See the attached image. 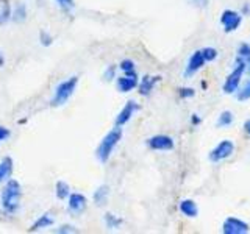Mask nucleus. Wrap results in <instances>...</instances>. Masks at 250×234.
Here are the masks:
<instances>
[{
  "mask_svg": "<svg viewBox=\"0 0 250 234\" xmlns=\"http://www.w3.org/2000/svg\"><path fill=\"white\" fill-rule=\"evenodd\" d=\"M121 137H122V130L121 128H114V130L109 131L104 139H102V142L97 147V152H96L100 162H106L108 161V158L111 156L114 147L121 140Z\"/></svg>",
  "mask_w": 250,
  "mask_h": 234,
  "instance_id": "nucleus-1",
  "label": "nucleus"
},
{
  "mask_svg": "<svg viewBox=\"0 0 250 234\" xmlns=\"http://www.w3.org/2000/svg\"><path fill=\"white\" fill-rule=\"evenodd\" d=\"M19 200H21V184L11 179L8 181L5 191L2 192V206L6 213H14L19 206Z\"/></svg>",
  "mask_w": 250,
  "mask_h": 234,
  "instance_id": "nucleus-2",
  "label": "nucleus"
},
{
  "mask_svg": "<svg viewBox=\"0 0 250 234\" xmlns=\"http://www.w3.org/2000/svg\"><path fill=\"white\" fill-rule=\"evenodd\" d=\"M77 83H78L77 77H72V78H69V80L62 81L57 88V91H55V97L52 98V105L61 106L62 103H66V101L70 98V96L74 94V91L77 88Z\"/></svg>",
  "mask_w": 250,
  "mask_h": 234,
  "instance_id": "nucleus-3",
  "label": "nucleus"
},
{
  "mask_svg": "<svg viewBox=\"0 0 250 234\" xmlns=\"http://www.w3.org/2000/svg\"><path fill=\"white\" fill-rule=\"evenodd\" d=\"M246 61L242 59H238V66L233 69V72L227 77L225 80V84H224V92L225 94H233L238 91V86H239V81L242 78V74L246 72Z\"/></svg>",
  "mask_w": 250,
  "mask_h": 234,
  "instance_id": "nucleus-4",
  "label": "nucleus"
},
{
  "mask_svg": "<svg viewBox=\"0 0 250 234\" xmlns=\"http://www.w3.org/2000/svg\"><path fill=\"white\" fill-rule=\"evenodd\" d=\"M233 152H234L233 142H231V140H229V139H225V140H222L221 144H217L214 150L209 153V159L213 161V162L224 161V159L229 158V156H231Z\"/></svg>",
  "mask_w": 250,
  "mask_h": 234,
  "instance_id": "nucleus-5",
  "label": "nucleus"
},
{
  "mask_svg": "<svg viewBox=\"0 0 250 234\" xmlns=\"http://www.w3.org/2000/svg\"><path fill=\"white\" fill-rule=\"evenodd\" d=\"M241 14L236 11H231V10H225L221 16V23L224 25L225 33H231V31L236 30L241 25Z\"/></svg>",
  "mask_w": 250,
  "mask_h": 234,
  "instance_id": "nucleus-6",
  "label": "nucleus"
},
{
  "mask_svg": "<svg viewBox=\"0 0 250 234\" xmlns=\"http://www.w3.org/2000/svg\"><path fill=\"white\" fill-rule=\"evenodd\" d=\"M222 231H224V234H246V233H249V225L239 220V218L229 217L224 222Z\"/></svg>",
  "mask_w": 250,
  "mask_h": 234,
  "instance_id": "nucleus-7",
  "label": "nucleus"
},
{
  "mask_svg": "<svg viewBox=\"0 0 250 234\" xmlns=\"http://www.w3.org/2000/svg\"><path fill=\"white\" fill-rule=\"evenodd\" d=\"M147 144L152 150H172V148H174V139L169 136L160 135V136L150 137L147 140Z\"/></svg>",
  "mask_w": 250,
  "mask_h": 234,
  "instance_id": "nucleus-8",
  "label": "nucleus"
},
{
  "mask_svg": "<svg viewBox=\"0 0 250 234\" xmlns=\"http://www.w3.org/2000/svg\"><path fill=\"white\" fill-rule=\"evenodd\" d=\"M138 108L139 106L136 105V101L130 100L128 103L122 108V111L119 113V116L116 117V125H117V127H122V125L127 123L131 119V116L135 114V111H138Z\"/></svg>",
  "mask_w": 250,
  "mask_h": 234,
  "instance_id": "nucleus-9",
  "label": "nucleus"
},
{
  "mask_svg": "<svg viewBox=\"0 0 250 234\" xmlns=\"http://www.w3.org/2000/svg\"><path fill=\"white\" fill-rule=\"evenodd\" d=\"M203 64H205V58H203L202 50L194 52V53H192V57L189 58V61H188V66H186V72H185V75H186V77L194 75L195 72H197V70L202 69Z\"/></svg>",
  "mask_w": 250,
  "mask_h": 234,
  "instance_id": "nucleus-10",
  "label": "nucleus"
},
{
  "mask_svg": "<svg viewBox=\"0 0 250 234\" xmlns=\"http://www.w3.org/2000/svg\"><path fill=\"white\" fill-rule=\"evenodd\" d=\"M138 84V77L135 72H125V77L117 78V89L121 92H128Z\"/></svg>",
  "mask_w": 250,
  "mask_h": 234,
  "instance_id": "nucleus-11",
  "label": "nucleus"
},
{
  "mask_svg": "<svg viewBox=\"0 0 250 234\" xmlns=\"http://www.w3.org/2000/svg\"><path fill=\"white\" fill-rule=\"evenodd\" d=\"M86 209V198L82 194H72L69 197V211L74 214H80Z\"/></svg>",
  "mask_w": 250,
  "mask_h": 234,
  "instance_id": "nucleus-12",
  "label": "nucleus"
},
{
  "mask_svg": "<svg viewBox=\"0 0 250 234\" xmlns=\"http://www.w3.org/2000/svg\"><path fill=\"white\" fill-rule=\"evenodd\" d=\"M160 81V77H144L139 83V94L141 96H148L152 92L153 86Z\"/></svg>",
  "mask_w": 250,
  "mask_h": 234,
  "instance_id": "nucleus-13",
  "label": "nucleus"
},
{
  "mask_svg": "<svg viewBox=\"0 0 250 234\" xmlns=\"http://www.w3.org/2000/svg\"><path fill=\"white\" fill-rule=\"evenodd\" d=\"M180 211H182V213L188 217H195L199 213L197 205H195L192 200H182L180 201Z\"/></svg>",
  "mask_w": 250,
  "mask_h": 234,
  "instance_id": "nucleus-14",
  "label": "nucleus"
},
{
  "mask_svg": "<svg viewBox=\"0 0 250 234\" xmlns=\"http://www.w3.org/2000/svg\"><path fill=\"white\" fill-rule=\"evenodd\" d=\"M11 172H13V159L5 158L2 162H0V183L10 178Z\"/></svg>",
  "mask_w": 250,
  "mask_h": 234,
  "instance_id": "nucleus-15",
  "label": "nucleus"
},
{
  "mask_svg": "<svg viewBox=\"0 0 250 234\" xmlns=\"http://www.w3.org/2000/svg\"><path fill=\"white\" fill-rule=\"evenodd\" d=\"M53 225V218L50 217V214H44L38 218V220L31 225L30 231H38V230H42V228H47V226H52Z\"/></svg>",
  "mask_w": 250,
  "mask_h": 234,
  "instance_id": "nucleus-16",
  "label": "nucleus"
},
{
  "mask_svg": "<svg viewBox=\"0 0 250 234\" xmlns=\"http://www.w3.org/2000/svg\"><path fill=\"white\" fill-rule=\"evenodd\" d=\"M108 194H109V187L108 186H100L99 189L94 194V201L97 203L99 206L105 205L106 200H108Z\"/></svg>",
  "mask_w": 250,
  "mask_h": 234,
  "instance_id": "nucleus-17",
  "label": "nucleus"
},
{
  "mask_svg": "<svg viewBox=\"0 0 250 234\" xmlns=\"http://www.w3.org/2000/svg\"><path fill=\"white\" fill-rule=\"evenodd\" d=\"M10 14H11V8L8 0H0V25L10 19Z\"/></svg>",
  "mask_w": 250,
  "mask_h": 234,
  "instance_id": "nucleus-18",
  "label": "nucleus"
},
{
  "mask_svg": "<svg viewBox=\"0 0 250 234\" xmlns=\"http://www.w3.org/2000/svg\"><path fill=\"white\" fill-rule=\"evenodd\" d=\"M233 122V114L230 111H224L217 119V127H229Z\"/></svg>",
  "mask_w": 250,
  "mask_h": 234,
  "instance_id": "nucleus-19",
  "label": "nucleus"
},
{
  "mask_svg": "<svg viewBox=\"0 0 250 234\" xmlns=\"http://www.w3.org/2000/svg\"><path fill=\"white\" fill-rule=\"evenodd\" d=\"M27 18V10H25V5H18L16 6V10H14V16H13V19L16 22H22V20H25Z\"/></svg>",
  "mask_w": 250,
  "mask_h": 234,
  "instance_id": "nucleus-20",
  "label": "nucleus"
},
{
  "mask_svg": "<svg viewBox=\"0 0 250 234\" xmlns=\"http://www.w3.org/2000/svg\"><path fill=\"white\" fill-rule=\"evenodd\" d=\"M69 195V186L64 181H58L57 183V197L60 200H64Z\"/></svg>",
  "mask_w": 250,
  "mask_h": 234,
  "instance_id": "nucleus-21",
  "label": "nucleus"
},
{
  "mask_svg": "<svg viewBox=\"0 0 250 234\" xmlns=\"http://www.w3.org/2000/svg\"><path fill=\"white\" fill-rule=\"evenodd\" d=\"M105 223H106V226L108 228H117V226H121L122 225V220L119 217H116V215H113V214H106L105 215Z\"/></svg>",
  "mask_w": 250,
  "mask_h": 234,
  "instance_id": "nucleus-22",
  "label": "nucleus"
},
{
  "mask_svg": "<svg viewBox=\"0 0 250 234\" xmlns=\"http://www.w3.org/2000/svg\"><path fill=\"white\" fill-rule=\"evenodd\" d=\"M238 57L242 61H250V45L249 44H241L238 49Z\"/></svg>",
  "mask_w": 250,
  "mask_h": 234,
  "instance_id": "nucleus-23",
  "label": "nucleus"
},
{
  "mask_svg": "<svg viewBox=\"0 0 250 234\" xmlns=\"http://www.w3.org/2000/svg\"><path fill=\"white\" fill-rule=\"evenodd\" d=\"M202 55H203V58H205V61H214L217 58V50L213 49V47H207V49L202 50Z\"/></svg>",
  "mask_w": 250,
  "mask_h": 234,
  "instance_id": "nucleus-24",
  "label": "nucleus"
},
{
  "mask_svg": "<svg viewBox=\"0 0 250 234\" xmlns=\"http://www.w3.org/2000/svg\"><path fill=\"white\" fill-rule=\"evenodd\" d=\"M250 98V80L246 83V86L242 88L239 92H238V100L244 101V100H249Z\"/></svg>",
  "mask_w": 250,
  "mask_h": 234,
  "instance_id": "nucleus-25",
  "label": "nucleus"
},
{
  "mask_svg": "<svg viewBox=\"0 0 250 234\" xmlns=\"http://www.w3.org/2000/svg\"><path fill=\"white\" fill-rule=\"evenodd\" d=\"M121 69L124 72H135V62L130 61V59H125L121 62Z\"/></svg>",
  "mask_w": 250,
  "mask_h": 234,
  "instance_id": "nucleus-26",
  "label": "nucleus"
},
{
  "mask_svg": "<svg viewBox=\"0 0 250 234\" xmlns=\"http://www.w3.org/2000/svg\"><path fill=\"white\" fill-rule=\"evenodd\" d=\"M57 3L62 8V10H66V11L72 10V8L75 6L74 0H57Z\"/></svg>",
  "mask_w": 250,
  "mask_h": 234,
  "instance_id": "nucleus-27",
  "label": "nucleus"
},
{
  "mask_svg": "<svg viewBox=\"0 0 250 234\" xmlns=\"http://www.w3.org/2000/svg\"><path fill=\"white\" fill-rule=\"evenodd\" d=\"M39 39H41V42H42V45H50L52 44V36L49 35V33H45V31H41V33H39Z\"/></svg>",
  "mask_w": 250,
  "mask_h": 234,
  "instance_id": "nucleus-28",
  "label": "nucleus"
},
{
  "mask_svg": "<svg viewBox=\"0 0 250 234\" xmlns=\"http://www.w3.org/2000/svg\"><path fill=\"white\" fill-rule=\"evenodd\" d=\"M194 94H195V91H194V89H191V88H183V89H180V96H182L183 98L192 97Z\"/></svg>",
  "mask_w": 250,
  "mask_h": 234,
  "instance_id": "nucleus-29",
  "label": "nucleus"
},
{
  "mask_svg": "<svg viewBox=\"0 0 250 234\" xmlns=\"http://www.w3.org/2000/svg\"><path fill=\"white\" fill-rule=\"evenodd\" d=\"M114 70H116L114 66H109V67H108V70H106L105 75H104V77H105V80H108V81H109V80H113V78H114Z\"/></svg>",
  "mask_w": 250,
  "mask_h": 234,
  "instance_id": "nucleus-30",
  "label": "nucleus"
},
{
  "mask_svg": "<svg viewBox=\"0 0 250 234\" xmlns=\"http://www.w3.org/2000/svg\"><path fill=\"white\" fill-rule=\"evenodd\" d=\"M8 136H10V131H8L6 128H3V127H0V140H5Z\"/></svg>",
  "mask_w": 250,
  "mask_h": 234,
  "instance_id": "nucleus-31",
  "label": "nucleus"
},
{
  "mask_svg": "<svg viewBox=\"0 0 250 234\" xmlns=\"http://www.w3.org/2000/svg\"><path fill=\"white\" fill-rule=\"evenodd\" d=\"M75 231H77V230H74L72 226H69V225H67V226H61V228H60L57 233H75Z\"/></svg>",
  "mask_w": 250,
  "mask_h": 234,
  "instance_id": "nucleus-32",
  "label": "nucleus"
},
{
  "mask_svg": "<svg viewBox=\"0 0 250 234\" xmlns=\"http://www.w3.org/2000/svg\"><path fill=\"white\" fill-rule=\"evenodd\" d=\"M191 2L195 3L197 6H200V8H205L208 5V0H191Z\"/></svg>",
  "mask_w": 250,
  "mask_h": 234,
  "instance_id": "nucleus-33",
  "label": "nucleus"
},
{
  "mask_svg": "<svg viewBox=\"0 0 250 234\" xmlns=\"http://www.w3.org/2000/svg\"><path fill=\"white\" fill-rule=\"evenodd\" d=\"M244 130H246V131L249 133V135H250V119L244 123Z\"/></svg>",
  "mask_w": 250,
  "mask_h": 234,
  "instance_id": "nucleus-34",
  "label": "nucleus"
},
{
  "mask_svg": "<svg viewBox=\"0 0 250 234\" xmlns=\"http://www.w3.org/2000/svg\"><path fill=\"white\" fill-rule=\"evenodd\" d=\"M3 64H5V59H3L2 55H0V67H3Z\"/></svg>",
  "mask_w": 250,
  "mask_h": 234,
  "instance_id": "nucleus-35",
  "label": "nucleus"
},
{
  "mask_svg": "<svg viewBox=\"0 0 250 234\" xmlns=\"http://www.w3.org/2000/svg\"><path fill=\"white\" fill-rule=\"evenodd\" d=\"M199 122H200L199 117H195V116H194V117H192V123H199Z\"/></svg>",
  "mask_w": 250,
  "mask_h": 234,
  "instance_id": "nucleus-36",
  "label": "nucleus"
}]
</instances>
